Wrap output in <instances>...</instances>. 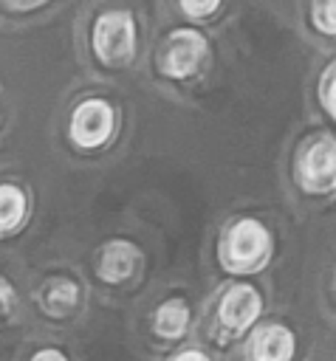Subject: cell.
Listing matches in <instances>:
<instances>
[{
  "instance_id": "obj_1",
  "label": "cell",
  "mask_w": 336,
  "mask_h": 361,
  "mask_svg": "<svg viewBox=\"0 0 336 361\" xmlns=\"http://www.w3.org/2000/svg\"><path fill=\"white\" fill-rule=\"evenodd\" d=\"M268 245H271V237H268V231H265L263 223H257V220H240L226 234V240H223V257L220 259L234 274L254 271L257 265L265 262Z\"/></svg>"
},
{
  "instance_id": "obj_2",
  "label": "cell",
  "mask_w": 336,
  "mask_h": 361,
  "mask_svg": "<svg viewBox=\"0 0 336 361\" xmlns=\"http://www.w3.org/2000/svg\"><path fill=\"white\" fill-rule=\"evenodd\" d=\"M136 28L127 11H107L93 25V51L104 65H121L133 56Z\"/></svg>"
},
{
  "instance_id": "obj_3",
  "label": "cell",
  "mask_w": 336,
  "mask_h": 361,
  "mask_svg": "<svg viewBox=\"0 0 336 361\" xmlns=\"http://www.w3.org/2000/svg\"><path fill=\"white\" fill-rule=\"evenodd\" d=\"M68 133H71L73 144H79L85 149L102 147L113 133V107L104 99H85L71 113Z\"/></svg>"
},
{
  "instance_id": "obj_4",
  "label": "cell",
  "mask_w": 336,
  "mask_h": 361,
  "mask_svg": "<svg viewBox=\"0 0 336 361\" xmlns=\"http://www.w3.org/2000/svg\"><path fill=\"white\" fill-rule=\"evenodd\" d=\"M299 183L308 192H328L336 186V141L322 135L299 158Z\"/></svg>"
},
{
  "instance_id": "obj_5",
  "label": "cell",
  "mask_w": 336,
  "mask_h": 361,
  "mask_svg": "<svg viewBox=\"0 0 336 361\" xmlns=\"http://www.w3.org/2000/svg\"><path fill=\"white\" fill-rule=\"evenodd\" d=\"M203 54H206V39L192 28H181V31L169 34V39H167V48L161 56V71L175 79L189 76L200 65Z\"/></svg>"
},
{
  "instance_id": "obj_6",
  "label": "cell",
  "mask_w": 336,
  "mask_h": 361,
  "mask_svg": "<svg viewBox=\"0 0 336 361\" xmlns=\"http://www.w3.org/2000/svg\"><path fill=\"white\" fill-rule=\"evenodd\" d=\"M260 307H263V299L251 285H234L220 302V319L232 330H246L260 316Z\"/></svg>"
},
{
  "instance_id": "obj_7",
  "label": "cell",
  "mask_w": 336,
  "mask_h": 361,
  "mask_svg": "<svg viewBox=\"0 0 336 361\" xmlns=\"http://www.w3.org/2000/svg\"><path fill=\"white\" fill-rule=\"evenodd\" d=\"M37 302H40V307H42L48 316L62 319V316H68V313L76 307V302H79V288H76V282L68 279V276H54V279H48V282L37 290Z\"/></svg>"
},
{
  "instance_id": "obj_8",
  "label": "cell",
  "mask_w": 336,
  "mask_h": 361,
  "mask_svg": "<svg viewBox=\"0 0 336 361\" xmlns=\"http://www.w3.org/2000/svg\"><path fill=\"white\" fill-rule=\"evenodd\" d=\"M136 245L133 243H124V240H113L104 245L102 251V259H99V276L104 282H124L133 268H136Z\"/></svg>"
},
{
  "instance_id": "obj_9",
  "label": "cell",
  "mask_w": 336,
  "mask_h": 361,
  "mask_svg": "<svg viewBox=\"0 0 336 361\" xmlns=\"http://www.w3.org/2000/svg\"><path fill=\"white\" fill-rule=\"evenodd\" d=\"M294 355V336L282 324H268L254 336V358L257 361H288Z\"/></svg>"
},
{
  "instance_id": "obj_10",
  "label": "cell",
  "mask_w": 336,
  "mask_h": 361,
  "mask_svg": "<svg viewBox=\"0 0 336 361\" xmlns=\"http://www.w3.org/2000/svg\"><path fill=\"white\" fill-rule=\"evenodd\" d=\"M28 214V197L17 183H0V237L23 228Z\"/></svg>"
},
{
  "instance_id": "obj_11",
  "label": "cell",
  "mask_w": 336,
  "mask_h": 361,
  "mask_svg": "<svg viewBox=\"0 0 336 361\" xmlns=\"http://www.w3.org/2000/svg\"><path fill=\"white\" fill-rule=\"evenodd\" d=\"M186 322H189V307L181 302V299H169L164 302L158 310H155V319H152V327L158 336L164 338H175L186 330Z\"/></svg>"
},
{
  "instance_id": "obj_12",
  "label": "cell",
  "mask_w": 336,
  "mask_h": 361,
  "mask_svg": "<svg viewBox=\"0 0 336 361\" xmlns=\"http://www.w3.org/2000/svg\"><path fill=\"white\" fill-rule=\"evenodd\" d=\"M313 25L325 34H336V3H313L311 6Z\"/></svg>"
},
{
  "instance_id": "obj_13",
  "label": "cell",
  "mask_w": 336,
  "mask_h": 361,
  "mask_svg": "<svg viewBox=\"0 0 336 361\" xmlns=\"http://www.w3.org/2000/svg\"><path fill=\"white\" fill-rule=\"evenodd\" d=\"M14 310H17V290L6 276H0V324L8 322Z\"/></svg>"
},
{
  "instance_id": "obj_14",
  "label": "cell",
  "mask_w": 336,
  "mask_h": 361,
  "mask_svg": "<svg viewBox=\"0 0 336 361\" xmlns=\"http://www.w3.org/2000/svg\"><path fill=\"white\" fill-rule=\"evenodd\" d=\"M322 102H325V107H328V110L336 116V68H333V71H328V76H325Z\"/></svg>"
},
{
  "instance_id": "obj_15",
  "label": "cell",
  "mask_w": 336,
  "mask_h": 361,
  "mask_svg": "<svg viewBox=\"0 0 336 361\" xmlns=\"http://www.w3.org/2000/svg\"><path fill=\"white\" fill-rule=\"evenodd\" d=\"M31 361H68V358H65L62 350H56V347H45V350H37V353L31 355Z\"/></svg>"
},
{
  "instance_id": "obj_16",
  "label": "cell",
  "mask_w": 336,
  "mask_h": 361,
  "mask_svg": "<svg viewBox=\"0 0 336 361\" xmlns=\"http://www.w3.org/2000/svg\"><path fill=\"white\" fill-rule=\"evenodd\" d=\"M186 14H192V17H203V14H212V11H217V3H198V6H192V3H184L181 6Z\"/></svg>"
},
{
  "instance_id": "obj_17",
  "label": "cell",
  "mask_w": 336,
  "mask_h": 361,
  "mask_svg": "<svg viewBox=\"0 0 336 361\" xmlns=\"http://www.w3.org/2000/svg\"><path fill=\"white\" fill-rule=\"evenodd\" d=\"M175 361H209L203 353H195V350H186V353H181Z\"/></svg>"
}]
</instances>
